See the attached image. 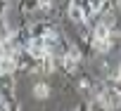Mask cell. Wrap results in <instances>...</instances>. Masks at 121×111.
Returning <instances> with one entry per match:
<instances>
[{"instance_id": "1", "label": "cell", "mask_w": 121, "mask_h": 111, "mask_svg": "<svg viewBox=\"0 0 121 111\" xmlns=\"http://www.w3.org/2000/svg\"><path fill=\"white\" fill-rule=\"evenodd\" d=\"M48 95H50V87H48L45 83H36V85H33V97H36V99H45Z\"/></svg>"}]
</instances>
